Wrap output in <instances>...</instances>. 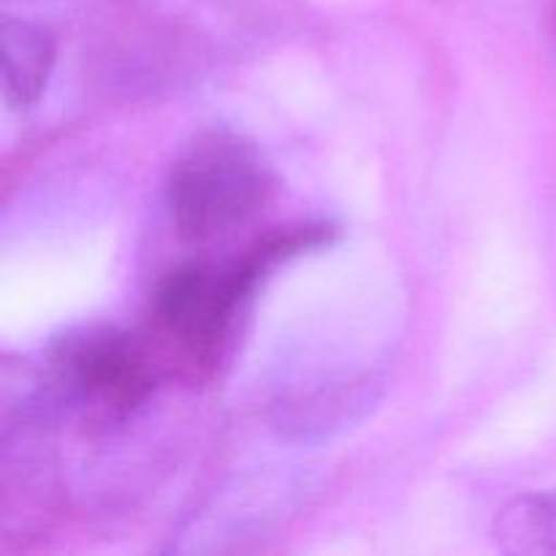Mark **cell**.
<instances>
[{"instance_id": "cell-1", "label": "cell", "mask_w": 556, "mask_h": 556, "mask_svg": "<svg viewBox=\"0 0 556 556\" xmlns=\"http://www.w3.org/2000/svg\"><path fill=\"white\" fill-rule=\"evenodd\" d=\"M324 223L275 228L226 264H188L157 286L152 331L161 351L190 369H206L223 356L244 302L258 282L288 258L329 242Z\"/></svg>"}, {"instance_id": "cell-2", "label": "cell", "mask_w": 556, "mask_h": 556, "mask_svg": "<svg viewBox=\"0 0 556 556\" xmlns=\"http://www.w3.org/2000/svg\"><path fill=\"white\" fill-rule=\"evenodd\" d=\"M275 193V174L250 141L206 134L182 152L168 177V210L179 237L206 244L248 226Z\"/></svg>"}, {"instance_id": "cell-3", "label": "cell", "mask_w": 556, "mask_h": 556, "mask_svg": "<svg viewBox=\"0 0 556 556\" xmlns=\"http://www.w3.org/2000/svg\"><path fill=\"white\" fill-rule=\"evenodd\" d=\"M58 362L71 400L103 418L130 416L150 400L161 375L152 345L119 331L81 337L65 345Z\"/></svg>"}, {"instance_id": "cell-4", "label": "cell", "mask_w": 556, "mask_h": 556, "mask_svg": "<svg viewBox=\"0 0 556 556\" xmlns=\"http://www.w3.org/2000/svg\"><path fill=\"white\" fill-rule=\"evenodd\" d=\"M58 41L52 30L38 22L3 16L0 25V68L3 98L11 109H27L41 98L52 76Z\"/></svg>"}, {"instance_id": "cell-5", "label": "cell", "mask_w": 556, "mask_h": 556, "mask_svg": "<svg viewBox=\"0 0 556 556\" xmlns=\"http://www.w3.org/2000/svg\"><path fill=\"white\" fill-rule=\"evenodd\" d=\"M494 541L505 554H556V489L505 505L494 521Z\"/></svg>"}]
</instances>
